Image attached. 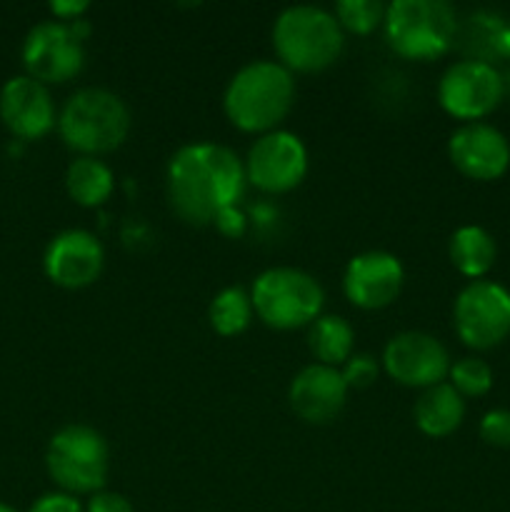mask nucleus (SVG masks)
I'll use <instances>...</instances> for the list:
<instances>
[{
  "label": "nucleus",
  "mask_w": 510,
  "mask_h": 512,
  "mask_svg": "<svg viewBox=\"0 0 510 512\" xmlns=\"http://www.w3.org/2000/svg\"><path fill=\"white\" fill-rule=\"evenodd\" d=\"M170 208L188 225H208L223 208L238 205L245 168L225 145L190 143L175 150L168 163Z\"/></svg>",
  "instance_id": "nucleus-1"
},
{
  "label": "nucleus",
  "mask_w": 510,
  "mask_h": 512,
  "mask_svg": "<svg viewBox=\"0 0 510 512\" xmlns=\"http://www.w3.org/2000/svg\"><path fill=\"white\" fill-rule=\"evenodd\" d=\"M295 80L275 60H253L230 78L223 95V110L243 133H270L290 113Z\"/></svg>",
  "instance_id": "nucleus-2"
},
{
  "label": "nucleus",
  "mask_w": 510,
  "mask_h": 512,
  "mask_svg": "<svg viewBox=\"0 0 510 512\" xmlns=\"http://www.w3.org/2000/svg\"><path fill=\"white\" fill-rule=\"evenodd\" d=\"M273 48L283 68L318 73L340 58L343 28L318 5H290L275 18Z\"/></svg>",
  "instance_id": "nucleus-3"
},
{
  "label": "nucleus",
  "mask_w": 510,
  "mask_h": 512,
  "mask_svg": "<svg viewBox=\"0 0 510 512\" xmlns=\"http://www.w3.org/2000/svg\"><path fill=\"white\" fill-rule=\"evenodd\" d=\"M58 130L70 150L95 158L123 145L130 130V113L110 90L83 88L70 95L60 110Z\"/></svg>",
  "instance_id": "nucleus-4"
},
{
  "label": "nucleus",
  "mask_w": 510,
  "mask_h": 512,
  "mask_svg": "<svg viewBox=\"0 0 510 512\" xmlns=\"http://www.w3.org/2000/svg\"><path fill=\"white\" fill-rule=\"evenodd\" d=\"M385 38L408 60H435L453 45L455 13L445 0H393L385 5Z\"/></svg>",
  "instance_id": "nucleus-5"
},
{
  "label": "nucleus",
  "mask_w": 510,
  "mask_h": 512,
  "mask_svg": "<svg viewBox=\"0 0 510 512\" xmlns=\"http://www.w3.org/2000/svg\"><path fill=\"white\" fill-rule=\"evenodd\" d=\"M323 288L313 275L298 268H268L250 290L253 313L268 328L295 330L313 325L323 310Z\"/></svg>",
  "instance_id": "nucleus-6"
},
{
  "label": "nucleus",
  "mask_w": 510,
  "mask_h": 512,
  "mask_svg": "<svg viewBox=\"0 0 510 512\" xmlns=\"http://www.w3.org/2000/svg\"><path fill=\"white\" fill-rule=\"evenodd\" d=\"M45 468L68 495H95L108 478V443L90 425H65L50 438Z\"/></svg>",
  "instance_id": "nucleus-7"
},
{
  "label": "nucleus",
  "mask_w": 510,
  "mask_h": 512,
  "mask_svg": "<svg viewBox=\"0 0 510 512\" xmlns=\"http://www.w3.org/2000/svg\"><path fill=\"white\" fill-rule=\"evenodd\" d=\"M90 25L83 18L75 23L45 20L30 28L23 43V65L38 83H65L83 70V38Z\"/></svg>",
  "instance_id": "nucleus-8"
},
{
  "label": "nucleus",
  "mask_w": 510,
  "mask_h": 512,
  "mask_svg": "<svg viewBox=\"0 0 510 512\" xmlns=\"http://www.w3.org/2000/svg\"><path fill=\"white\" fill-rule=\"evenodd\" d=\"M453 318L468 348H495L510 335V293L490 280H473L455 298Z\"/></svg>",
  "instance_id": "nucleus-9"
},
{
  "label": "nucleus",
  "mask_w": 510,
  "mask_h": 512,
  "mask_svg": "<svg viewBox=\"0 0 510 512\" xmlns=\"http://www.w3.org/2000/svg\"><path fill=\"white\" fill-rule=\"evenodd\" d=\"M503 100V78L485 60H460L443 73L438 83V103L448 115L478 123Z\"/></svg>",
  "instance_id": "nucleus-10"
},
{
  "label": "nucleus",
  "mask_w": 510,
  "mask_h": 512,
  "mask_svg": "<svg viewBox=\"0 0 510 512\" xmlns=\"http://www.w3.org/2000/svg\"><path fill=\"white\" fill-rule=\"evenodd\" d=\"M245 180L265 193H288L303 183L308 173V150L303 140L288 130L260 135L243 163Z\"/></svg>",
  "instance_id": "nucleus-11"
},
{
  "label": "nucleus",
  "mask_w": 510,
  "mask_h": 512,
  "mask_svg": "<svg viewBox=\"0 0 510 512\" xmlns=\"http://www.w3.org/2000/svg\"><path fill=\"white\" fill-rule=\"evenodd\" d=\"M383 368L395 383L428 390L443 383L450 373V358L438 338L420 330H405L385 345Z\"/></svg>",
  "instance_id": "nucleus-12"
},
{
  "label": "nucleus",
  "mask_w": 510,
  "mask_h": 512,
  "mask_svg": "<svg viewBox=\"0 0 510 512\" xmlns=\"http://www.w3.org/2000/svg\"><path fill=\"white\" fill-rule=\"evenodd\" d=\"M405 270L400 260L388 250H368L345 265V298L363 310H380L398 298L403 288Z\"/></svg>",
  "instance_id": "nucleus-13"
},
{
  "label": "nucleus",
  "mask_w": 510,
  "mask_h": 512,
  "mask_svg": "<svg viewBox=\"0 0 510 512\" xmlns=\"http://www.w3.org/2000/svg\"><path fill=\"white\" fill-rule=\"evenodd\" d=\"M103 245L88 230L70 228L55 235L43 255L45 275L68 290L88 288L103 270Z\"/></svg>",
  "instance_id": "nucleus-14"
},
{
  "label": "nucleus",
  "mask_w": 510,
  "mask_h": 512,
  "mask_svg": "<svg viewBox=\"0 0 510 512\" xmlns=\"http://www.w3.org/2000/svg\"><path fill=\"white\" fill-rule=\"evenodd\" d=\"M450 163L470 180H495L508 170L510 143L488 123H465L448 140Z\"/></svg>",
  "instance_id": "nucleus-15"
},
{
  "label": "nucleus",
  "mask_w": 510,
  "mask_h": 512,
  "mask_svg": "<svg viewBox=\"0 0 510 512\" xmlns=\"http://www.w3.org/2000/svg\"><path fill=\"white\" fill-rule=\"evenodd\" d=\"M0 120L20 140H38L55 125L48 88L30 75H15L0 90Z\"/></svg>",
  "instance_id": "nucleus-16"
},
{
  "label": "nucleus",
  "mask_w": 510,
  "mask_h": 512,
  "mask_svg": "<svg viewBox=\"0 0 510 512\" xmlns=\"http://www.w3.org/2000/svg\"><path fill=\"white\" fill-rule=\"evenodd\" d=\"M348 390L340 368L313 363L295 375L288 390V400L293 413L305 423L325 425L340 415Z\"/></svg>",
  "instance_id": "nucleus-17"
},
{
  "label": "nucleus",
  "mask_w": 510,
  "mask_h": 512,
  "mask_svg": "<svg viewBox=\"0 0 510 512\" xmlns=\"http://www.w3.org/2000/svg\"><path fill=\"white\" fill-rule=\"evenodd\" d=\"M465 400L450 383H438L423 390L413 408L415 425L430 438H445L463 423Z\"/></svg>",
  "instance_id": "nucleus-18"
},
{
  "label": "nucleus",
  "mask_w": 510,
  "mask_h": 512,
  "mask_svg": "<svg viewBox=\"0 0 510 512\" xmlns=\"http://www.w3.org/2000/svg\"><path fill=\"white\" fill-rule=\"evenodd\" d=\"M65 188L68 195L83 208H98L110 198L115 188L113 170L98 158L80 155L65 170Z\"/></svg>",
  "instance_id": "nucleus-19"
},
{
  "label": "nucleus",
  "mask_w": 510,
  "mask_h": 512,
  "mask_svg": "<svg viewBox=\"0 0 510 512\" xmlns=\"http://www.w3.org/2000/svg\"><path fill=\"white\" fill-rule=\"evenodd\" d=\"M448 250L455 268L475 280L483 278L493 268L495 255H498L493 235L485 228H480V225H463V228L455 230Z\"/></svg>",
  "instance_id": "nucleus-20"
},
{
  "label": "nucleus",
  "mask_w": 510,
  "mask_h": 512,
  "mask_svg": "<svg viewBox=\"0 0 510 512\" xmlns=\"http://www.w3.org/2000/svg\"><path fill=\"white\" fill-rule=\"evenodd\" d=\"M310 353L318 358L320 365L338 368L353 355L355 333L350 323L340 315H320L308 333Z\"/></svg>",
  "instance_id": "nucleus-21"
},
{
  "label": "nucleus",
  "mask_w": 510,
  "mask_h": 512,
  "mask_svg": "<svg viewBox=\"0 0 510 512\" xmlns=\"http://www.w3.org/2000/svg\"><path fill=\"white\" fill-rule=\"evenodd\" d=\"M253 318V303L243 288H225L213 298L208 308V320L213 330L223 338L243 333Z\"/></svg>",
  "instance_id": "nucleus-22"
},
{
  "label": "nucleus",
  "mask_w": 510,
  "mask_h": 512,
  "mask_svg": "<svg viewBox=\"0 0 510 512\" xmlns=\"http://www.w3.org/2000/svg\"><path fill=\"white\" fill-rule=\"evenodd\" d=\"M335 20L340 28L355 35L373 33L385 20V5L378 0H340L335 3Z\"/></svg>",
  "instance_id": "nucleus-23"
},
{
  "label": "nucleus",
  "mask_w": 510,
  "mask_h": 512,
  "mask_svg": "<svg viewBox=\"0 0 510 512\" xmlns=\"http://www.w3.org/2000/svg\"><path fill=\"white\" fill-rule=\"evenodd\" d=\"M450 385L458 390L463 398H478L485 395L493 385V370L480 358H463L450 365Z\"/></svg>",
  "instance_id": "nucleus-24"
},
{
  "label": "nucleus",
  "mask_w": 510,
  "mask_h": 512,
  "mask_svg": "<svg viewBox=\"0 0 510 512\" xmlns=\"http://www.w3.org/2000/svg\"><path fill=\"white\" fill-rule=\"evenodd\" d=\"M343 380L348 388H368L378 380V363H375L373 355L368 353H353L340 368Z\"/></svg>",
  "instance_id": "nucleus-25"
},
{
  "label": "nucleus",
  "mask_w": 510,
  "mask_h": 512,
  "mask_svg": "<svg viewBox=\"0 0 510 512\" xmlns=\"http://www.w3.org/2000/svg\"><path fill=\"white\" fill-rule=\"evenodd\" d=\"M480 438L495 448H510V410H490L480 420Z\"/></svg>",
  "instance_id": "nucleus-26"
},
{
  "label": "nucleus",
  "mask_w": 510,
  "mask_h": 512,
  "mask_svg": "<svg viewBox=\"0 0 510 512\" xmlns=\"http://www.w3.org/2000/svg\"><path fill=\"white\" fill-rule=\"evenodd\" d=\"M213 225L218 228L220 235H225V238L230 240H238L243 238L248 220H245L243 210H240L238 205H230V208H223L218 215H215Z\"/></svg>",
  "instance_id": "nucleus-27"
},
{
  "label": "nucleus",
  "mask_w": 510,
  "mask_h": 512,
  "mask_svg": "<svg viewBox=\"0 0 510 512\" xmlns=\"http://www.w3.org/2000/svg\"><path fill=\"white\" fill-rule=\"evenodd\" d=\"M28 512H83V505L68 493H48L35 500Z\"/></svg>",
  "instance_id": "nucleus-28"
},
{
  "label": "nucleus",
  "mask_w": 510,
  "mask_h": 512,
  "mask_svg": "<svg viewBox=\"0 0 510 512\" xmlns=\"http://www.w3.org/2000/svg\"><path fill=\"white\" fill-rule=\"evenodd\" d=\"M85 512H135V508L130 505V500L125 498V495L100 490V493L90 495Z\"/></svg>",
  "instance_id": "nucleus-29"
},
{
  "label": "nucleus",
  "mask_w": 510,
  "mask_h": 512,
  "mask_svg": "<svg viewBox=\"0 0 510 512\" xmlns=\"http://www.w3.org/2000/svg\"><path fill=\"white\" fill-rule=\"evenodd\" d=\"M88 10L85 0H53L50 3V13L60 20V23H75L80 20V15Z\"/></svg>",
  "instance_id": "nucleus-30"
},
{
  "label": "nucleus",
  "mask_w": 510,
  "mask_h": 512,
  "mask_svg": "<svg viewBox=\"0 0 510 512\" xmlns=\"http://www.w3.org/2000/svg\"><path fill=\"white\" fill-rule=\"evenodd\" d=\"M0 512H18V510H13V508H10V505L0 503Z\"/></svg>",
  "instance_id": "nucleus-31"
}]
</instances>
